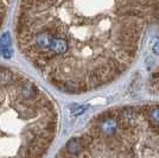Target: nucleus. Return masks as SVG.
Returning <instances> with one entry per match:
<instances>
[{
    "label": "nucleus",
    "instance_id": "f257e3e1",
    "mask_svg": "<svg viewBox=\"0 0 159 158\" xmlns=\"http://www.w3.org/2000/svg\"><path fill=\"white\" fill-rule=\"evenodd\" d=\"M99 130L102 134L111 137L113 134H115L118 131V121L112 117H107L100 123Z\"/></svg>",
    "mask_w": 159,
    "mask_h": 158
},
{
    "label": "nucleus",
    "instance_id": "f03ea898",
    "mask_svg": "<svg viewBox=\"0 0 159 158\" xmlns=\"http://www.w3.org/2000/svg\"><path fill=\"white\" fill-rule=\"evenodd\" d=\"M83 150H84V147H83V144L80 138L70 139L66 144V151L71 156H80L83 152Z\"/></svg>",
    "mask_w": 159,
    "mask_h": 158
},
{
    "label": "nucleus",
    "instance_id": "7ed1b4c3",
    "mask_svg": "<svg viewBox=\"0 0 159 158\" xmlns=\"http://www.w3.org/2000/svg\"><path fill=\"white\" fill-rule=\"evenodd\" d=\"M11 36L10 32H5L0 37V51L5 50L7 48H11Z\"/></svg>",
    "mask_w": 159,
    "mask_h": 158
},
{
    "label": "nucleus",
    "instance_id": "20e7f679",
    "mask_svg": "<svg viewBox=\"0 0 159 158\" xmlns=\"http://www.w3.org/2000/svg\"><path fill=\"white\" fill-rule=\"evenodd\" d=\"M150 119H151L152 124H154L156 126H159V107L153 108L150 112Z\"/></svg>",
    "mask_w": 159,
    "mask_h": 158
},
{
    "label": "nucleus",
    "instance_id": "39448f33",
    "mask_svg": "<svg viewBox=\"0 0 159 158\" xmlns=\"http://www.w3.org/2000/svg\"><path fill=\"white\" fill-rule=\"evenodd\" d=\"M0 53L4 56V58H11V57L13 56V50H12L11 48H7V49H5V50L0 51Z\"/></svg>",
    "mask_w": 159,
    "mask_h": 158
},
{
    "label": "nucleus",
    "instance_id": "423d86ee",
    "mask_svg": "<svg viewBox=\"0 0 159 158\" xmlns=\"http://www.w3.org/2000/svg\"><path fill=\"white\" fill-rule=\"evenodd\" d=\"M86 109H87V106H76L73 109V114L74 115H80V114H82V113L84 112Z\"/></svg>",
    "mask_w": 159,
    "mask_h": 158
},
{
    "label": "nucleus",
    "instance_id": "0eeeda50",
    "mask_svg": "<svg viewBox=\"0 0 159 158\" xmlns=\"http://www.w3.org/2000/svg\"><path fill=\"white\" fill-rule=\"evenodd\" d=\"M152 50H153V53H156V55H159V38H157V40L153 42Z\"/></svg>",
    "mask_w": 159,
    "mask_h": 158
},
{
    "label": "nucleus",
    "instance_id": "6e6552de",
    "mask_svg": "<svg viewBox=\"0 0 159 158\" xmlns=\"http://www.w3.org/2000/svg\"><path fill=\"white\" fill-rule=\"evenodd\" d=\"M1 11H4V10H0V12H1ZM0 25H1V23H0Z\"/></svg>",
    "mask_w": 159,
    "mask_h": 158
}]
</instances>
